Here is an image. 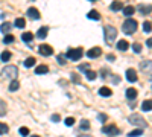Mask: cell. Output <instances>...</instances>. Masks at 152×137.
<instances>
[{
  "instance_id": "19",
  "label": "cell",
  "mask_w": 152,
  "mask_h": 137,
  "mask_svg": "<svg viewBox=\"0 0 152 137\" xmlns=\"http://www.w3.org/2000/svg\"><path fill=\"white\" fill-rule=\"evenodd\" d=\"M21 40H23L24 43H31V41L34 40V34H32V32H24V34L21 35Z\"/></svg>"
},
{
  "instance_id": "33",
  "label": "cell",
  "mask_w": 152,
  "mask_h": 137,
  "mask_svg": "<svg viewBox=\"0 0 152 137\" xmlns=\"http://www.w3.org/2000/svg\"><path fill=\"white\" fill-rule=\"evenodd\" d=\"M66 58H67V56H66V53H64V55H58V56H56V59H58V63H59L61 66H64V64L67 63V59H66Z\"/></svg>"
},
{
  "instance_id": "20",
  "label": "cell",
  "mask_w": 152,
  "mask_h": 137,
  "mask_svg": "<svg viewBox=\"0 0 152 137\" xmlns=\"http://www.w3.org/2000/svg\"><path fill=\"white\" fill-rule=\"evenodd\" d=\"M134 12H135V8L134 6H123V14L126 17H131Z\"/></svg>"
},
{
  "instance_id": "21",
  "label": "cell",
  "mask_w": 152,
  "mask_h": 137,
  "mask_svg": "<svg viewBox=\"0 0 152 137\" xmlns=\"http://www.w3.org/2000/svg\"><path fill=\"white\" fill-rule=\"evenodd\" d=\"M18 87H20L18 81H17V79H12L11 84H9V92H17V90H18Z\"/></svg>"
},
{
  "instance_id": "22",
  "label": "cell",
  "mask_w": 152,
  "mask_h": 137,
  "mask_svg": "<svg viewBox=\"0 0 152 137\" xmlns=\"http://www.w3.org/2000/svg\"><path fill=\"white\" fill-rule=\"evenodd\" d=\"M110 9H111V11H116V12H117V11L123 9V5H122L120 2H113V3H111V6H110Z\"/></svg>"
},
{
  "instance_id": "9",
  "label": "cell",
  "mask_w": 152,
  "mask_h": 137,
  "mask_svg": "<svg viewBox=\"0 0 152 137\" xmlns=\"http://www.w3.org/2000/svg\"><path fill=\"white\" fill-rule=\"evenodd\" d=\"M100 53H102V51H100V47H93L90 49V51L87 52V56L90 58V59H94V58H99Z\"/></svg>"
},
{
  "instance_id": "41",
  "label": "cell",
  "mask_w": 152,
  "mask_h": 137,
  "mask_svg": "<svg viewBox=\"0 0 152 137\" xmlns=\"http://www.w3.org/2000/svg\"><path fill=\"white\" fill-rule=\"evenodd\" d=\"M111 82H113V84H119V82H120V78L117 76V75H116V76L113 75V76H111Z\"/></svg>"
},
{
  "instance_id": "2",
  "label": "cell",
  "mask_w": 152,
  "mask_h": 137,
  "mask_svg": "<svg viewBox=\"0 0 152 137\" xmlns=\"http://www.w3.org/2000/svg\"><path fill=\"white\" fill-rule=\"evenodd\" d=\"M104 35H105L107 44L111 46V44H114V41H116V38H117V29L114 26H107L105 31H104Z\"/></svg>"
},
{
  "instance_id": "43",
  "label": "cell",
  "mask_w": 152,
  "mask_h": 137,
  "mask_svg": "<svg viewBox=\"0 0 152 137\" xmlns=\"http://www.w3.org/2000/svg\"><path fill=\"white\" fill-rule=\"evenodd\" d=\"M100 75H102V78H107L108 70H107V69H102V70H100Z\"/></svg>"
},
{
  "instance_id": "44",
  "label": "cell",
  "mask_w": 152,
  "mask_h": 137,
  "mask_svg": "<svg viewBox=\"0 0 152 137\" xmlns=\"http://www.w3.org/2000/svg\"><path fill=\"white\" fill-rule=\"evenodd\" d=\"M59 119H61V117H59L58 114H53V116H52V120H53V122H59Z\"/></svg>"
},
{
  "instance_id": "47",
  "label": "cell",
  "mask_w": 152,
  "mask_h": 137,
  "mask_svg": "<svg viewBox=\"0 0 152 137\" xmlns=\"http://www.w3.org/2000/svg\"><path fill=\"white\" fill-rule=\"evenodd\" d=\"M79 137H93V136H87V134H82V136H79Z\"/></svg>"
},
{
  "instance_id": "11",
  "label": "cell",
  "mask_w": 152,
  "mask_h": 137,
  "mask_svg": "<svg viewBox=\"0 0 152 137\" xmlns=\"http://www.w3.org/2000/svg\"><path fill=\"white\" fill-rule=\"evenodd\" d=\"M126 79L129 82H135L137 81V72L134 69H128L126 70Z\"/></svg>"
},
{
  "instance_id": "31",
  "label": "cell",
  "mask_w": 152,
  "mask_h": 137,
  "mask_svg": "<svg viewBox=\"0 0 152 137\" xmlns=\"http://www.w3.org/2000/svg\"><path fill=\"white\" fill-rule=\"evenodd\" d=\"M143 31H145L146 34H149V32L152 31V23H151V21H145V23H143Z\"/></svg>"
},
{
  "instance_id": "1",
  "label": "cell",
  "mask_w": 152,
  "mask_h": 137,
  "mask_svg": "<svg viewBox=\"0 0 152 137\" xmlns=\"http://www.w3.org/2000/svg\"><path fill=\"white\" fill-rule=\"evenodd\" d=\"M18 78V69L17 66H6L2 73H0V79H17Z\"/></svg>"
},
{
  "instance_id": "15",
  "label": "cell",
  "mask_w": 152,
  "mask_h": 137,
  "mask_svg": "<svg viewBox=\"0 0 152 137\" xmlns=\"http://www.w3.org/2000/svg\"><path fill=\"white\" fill-rule=\"evenodd\" d=\"M99 95L104 96V97H110L113 95V92L108 89V87H100V89H99Z\"/></svg>"
},
{
  "instance_id": "49",
  "label": "cell",
  "mask_w": 152,
  "mask_h": 137,
  "mask_svg": "<svg viewBox=\"0 0 152 137\" xmlns=\"http://www.w3.org/2000/svg\"><path fill=\"white\" fill-rule=\"evenodd\" d=\"M91 2H96V0H91Z\"/></svg>"
},
{
  "instance_id": "36",
  "label": "cell",
  "mask_w": 152,
  "mask_h": 137,
  "mask_svg": "<svg viewBox=\"0 0 152 137\" xmlns=\"http://www.w3.org/2000/svg\"><path fill=\"white\" fill-rule=\"evenodd\" d=\"M8 131H9V128H8L6 123H2V122H0V134H6Z\"/></svg>"
},
{
  "instance_id": "38",
  "label": "cell",
  "mask_w": 152,
  "mask_h": 137,
  "mask_svg": "<svg viewBox=\"0 0 152 137\" xmlns=\"http://www.w3.org/2000/svg\"><path fill=\"white\" fill-rule=\"evenodd\" d=\"M66 125H69V127L75 125V117H67L66 119Z\"/></svg>"
},
{
  "instance_id": "4",
  "label": "cell",
  "mask_w": 152,
  "mask_h": 137,
  "mask_svg": "<svg viewBox=\"0 0 152 137\" xmlns=\"http://www.w3.org/2000/svg\"><path fill=\"white\" fill-rule=\"evenodd\" d=\"M82 55H84V49H82V47L69 49L67 53H66V56H67L69 59H72V61H78V59H81V56H82Z\"/></svg>"
},
{
  "instance_id": "40",
  "label": "cell",
  "mask_w": 152,
  "mask_h": 137,
  "mask_svg": "<svg viewBox=\"0 0 152 137\" xmlns=\"http://www.w3.org/2000/svg\"><path fill=\"white\" fill-rule=\"evenodd\" d=\"M20 134H21V136H24V137H26V136L29 134V130H28L26 127H23V128H20Z\"/></svg>"
},
{
  "instance_id": "16",
  "label": "cell",
  "mask_w": 152,
  "mask_h": 137,
  "mask_svg": "<svg viewBox=\"0 0 152 137\" xmlns=\"http://www.w3.org/2000/svg\"><path fill=\"white\" fill-rule=\"evenodd\" d=\"M87 17L90 18V20H94V21H97V20L100 18V14H99V12H97L96 9H93V11H90V12L87 14Z\"/></svg>"
},
{
  "instance_id": "32",
  "label": "cell",
  "mask_w": 152,
  "mask_h": 137,
  "mask_svg": "<svg viewBox=\"0 0 152 137\" xmlns=\"http://www.w3.org/2000/svg\"><path fill=\"white\" fill-rule=\"evenodd\" d=\"M142 134H143V130H142V128H138V130H134V131H131L128 136H129V137H137V136H142Z\"/></svg>"
},
{
  "instance_id": "26",
  "label": "cell",
  "mask_w": 152,
  "mask_h": 137,
  "mask_svg": "<svg viewBox=\"0 0 152 137\" xmlns=\"http://www.w3.org/2000/svg\"><path fill=\"white\" fill-rule=\"evenodd\" d=\"M0 59H2L3 63L9 61V59H11V52H9V51H5V52H2V55H0Z\"/></svg>"
},
{
  "instance_id": "34",
  "label": "cell",
  "mask_w": 152,
  "mask_h": 137,
  "mask_svg": "<svg viewBox=\"0 0 152 137\" xmlns=\"http://www.w3.org/2000/svg\"><path fill=\"white\" fill-rule=\"evenodd\" d=\"M5 114H6V105L2 99H0V116H5Z\"/></svg>"
},
{
  "instance_id": "8",
  "label": "cell",
  "mask_w": 152,
  "mask_h": 137,
  "mask_svg": "<svg viewBox=\"0 0 152 137\" xmlns=\"http://www.w3.org/2000/svg\"><path fill=\"white\" fill-rule=\"evenodd\" d=\"M38 51H40V53L44 55V56H50V55L53 53L52 46H49V44H41L40 47H38Z\"/></svg>"
},
{
  "instance_id": "23",
  "label": "cell",
  "mask_w": 152,
  "mask_h": 137,
  "mask_svg": "<svg viewBox=\"0 0 152 137\" xmlns=\"http://www.w3.org/2000/svg\"><path fill=\"white\" fill-rule=\"evenodd\" d=\"M35 63H37V59L34 56H29V58L24 59V66L26 67H32V66H35Z\"/></svg>"
},
{
  "instance_id": "5",
  "label": "cell",
  "mask_w": 152,
  "mask_h": 137,
  "mask_svg": "<svg viewBox=\"0 0 152 137\" xmlns=\"http://www.w3.org/2000/svg\"><path fill=\"white\" fill-rule=\"evenodd\" d=\"M128 122L129 123H132V125H137V127H148V123H146V120L140 116V114H131L129 117H128Z\"/></svg>"
},
{
  "instance_id": "18",
  "label": "cell",
  "mask_w": 152,
  "mask_h": 137,
  "mask_svg": "<svg viewBox=\"0 0 152 137\" xmlns=\"http://www.w3.org/2000/svg\"><path fill=\"white\" fill-rule=\"evenodd\" d=\"M126 97L131 99V101H134V99L137 97V90L132 89V87H131V89H128V90H126Z\"/></svg>"
},
{
  "instance_id": "28",
  "label": "cell",
  "mask_w": 152,
  "mask_h": 137,
  "mask_svg": "<svg viewBox=\"0 0 152 137\" xmlns=\"http://www.w3.org/2000/svg\"><path fill=\"white\" fill-rule=\"evenodd\" d=\"M85 73H87V79H88V81H94V79H96V72H93V70L88 69Z\"/></svg>"
},
{
  "instance_id": "39",
  "label": "cell",
  "mask_w": 152,
  "mask_h": 137,
  "mask_svg": "<svg viewBox=\"0 0 152 137\" xmlns=\"http://www.w3.org/2000/svg\"><path fill=\"white\" fill-rule=\"evenodd\" d=\"M88 69H90V64H87V63H84V64L79 66V70H82V72H87Z\"/></svg>"
},
{
  "instance_id": "30",
  "label": "cell",
  "mask_w": 152,
  "mask_h": 137,
  "mask_svg": "<svg viewBox=\"0 0 152 137\" xmlns=\"http://www.w3.org/2000/svg\"><path fill=\"white\" fill-rule=\"evenodd\" d=\"M14 35H11V34H8V35H5V40H3V43L5 44H11V43H14Z\"/></svg>"
},
{
  "instance_id": "46",
  "label": "cell",
  "mask_w": 152,
  "mask_h": 137,
  "mask_svg": "<svg viewBox=\"0 0 152 137\" xmlns=\"http://www.w3.org/2000/svg\"><path fill=\"white\" fill-rule=\"evenodd\" d=\"M107 58H108V61H114V56H113V55H108Z\"/></svg>"
},
{
  "instance_id": "14",
  "label": "cell",
  "mask_w": 152,
  "mask_h": 137,
  "mask_svg": "<svg viewBox=\"0 0 152 137\" xmlns=\"http://www.w3.org/2000/svg\"><path fill=\"white\" fill-rule=\"evenodd\" d=\"M128 47H129V44H128V41H126V40L117 41V49H119V51L125 52V51H128Z\"/></svg>"
},
{
  "instance_id": "35",
  "label": "cell",
  "mask_w": 152,
  "mask_h": 137,
  "mask_svg": "<svg viewBox=\"0 0 152 137\" xmlns=\"http://www.w3.org/2000/svg\"><path fill=\"white\" fill-rule=\"evenodd\" d=\"M132 51H134L135 53H140V52H142V44H140V43H134V44H132Z\"/></svg>"
},
{
  "instance_id": "29",
  "label": "cell",
  "mask_w": 152,
  "mask_h": 137,
  "mask_svg": "<svg viewBox=\"0 0 152 137\" xmlns=\"http://www.w3.org/2000/svg\"><path fill=\"white\" fill-rule=\"evenodd\" d=\"M14 24H15V26H17V28H20V29H23L24 26H26V21H24V18H17Z\"/></svg>"
},
{
  "instance_id": "7",
  "label": "cell",
  "mask_w": 152,
  "mask_h": 137,
  "mask_svg": "<svg viewBox=\"0 0 152 137\" xmlns=\"http://www.w3.org/2000/svg\"><path fill=\"white\" fill-rule=\"evenodd\" d=\"M102 133L107 134V136H117L120 133V130L116 125H113V123H111V125H107V127L102 128Z\"/></svg>"
},
{
  "instance_id": "3",
  "label": "cell",
  "mask_w": 152,
  "mask_h": 137,
  "mask_svg": "<svg viewBox=\"0 0 152 137\" xmlns=\"http://www.w3.org/2000/svg\"><path fill=\"white\" fill-rule=\"evenodd\" d=\"M137 28H138V23H137L134 18H126V20L123 21V26H122L123 32L128 34V35L134 34V32L137 31Z\"/></svg>"
},
{
  "instance_id": "17",
  "label": "cell",
  "mask_w": 152,
  "mask_h": 137,
  "mask_svg": "<svg viewBox=\"0 0 152 137\" xmlns=\"http://www.w3.org/2000/svg\"><path fill=\"white\" fill-rule=\"evenodd\" d=\"M47 72H49V67L44 66V64L35 67V73H37V75H44V73H47Z\"/></svg>"
},
{
  "instance_id": "13",
  "label": "cell",
  "mask_w": 152,
  "mask_h": 137,
  "mask_svg": "<svg viewBox=\"0 0 152 137\" xmlns=\"http://www.w3.org/2000/svg\"><path fill=\"white\" fill-rule=\"evenodd\" d=\"M47 32H49V28L43 26V28H40V29H38V32H37V37H38L40 40H43V38H46V37H47Z\"/></svg>"
},
{
  "instance_id": "25",
  "label": "cell",
  "mask_w": 152,
  "mask_h": 137,
  "mask_svg": "<svg viewBox=\"0 0 152 137\" xmlns=\"http://www.w3.org/2000/svg\"><path fill=\"white\" fill-rule=\"evenodd\" d=\"M142 110L143 111H151L152 110V101H149V99H148V101H145L142 104Z\"/></svg>"
},
{
  "instance_id": "10",
  "label": "cell",
  "mask_w": 152,
  "mask_h": 137,
  "mask_svg": "<svg viewBox=\"0 0 152 137\" xmlns=\"http://www.w3.org/2000/svg\"><path fill=\"white\" fill-rule=\"evenodd\" d=\"M28 17H31L32 20H38L41 15H40V11H38L37 8H34V6H32V8H29V9H28Z\"/></svg>"
},
{
  "instance_id": "42",
  "label": "cell",
  "mask_w": 152,
  "mask_h": 137,
  "mask_svg": "<svg viewBox=\"0 0 152 137\" xmlns=\"http://www.w3.org/2000/svg\"><path fill=\"white\" fill-rule=\"evenodd\" d=\"M97 119H99L100 122H105V120L108 119V116H107V114H104V113H100V114L97 116Z\"/></svg>"
},
{
  "instance_id": "27",
  "label": "cell",
  "mask_w": 152,
  "mask_h": 137,
  "mask_svg": "<svg viewBox=\"0 0 152 137\" xmlns=\"http://www.w3.org/2000/svg\"><path fill=\"white\" fill-rule=\"evenodd\" d=\"M0 31H2V32L6 35V34L11 31V23H8V21H6V23H3L2 26H0Z\"/></svg>"
},
{
  "instance_id": "6",
  "label": "cell",
  "mask_w": 152,
  "mask_h": 137,
  "mask_svg": "<svg viewBox=\"0 0 152 137\" xmlns=\"http://www.w3.org/2000/svg\"><path fill=\"white\" fill-rule=\"evenodd\" d=\"M140 70L146 75H151L152 76V61L151 59H145L140 63Z\"/></svg>"
},
{
  "instance_id": "12",
  "label": "cell",
  "mask_w": 152,
  "mask_h": 137,
  "mask_svg": "<svg viewBox=\"0 0 152 137\" xmlns=\"http://www.w3.org/2000/svg\"><path fill=\"white\" fill-rule=\"evenodd\" d=\"M138 11H140V14L148 15L149 12H152V5H140L138 6Z\"/></svg>"
},
{
  "instance_id": "45",
  "label": "cell",
  "mask_w": 152,
  "mask_h": 137,
  "mask_svg": "<svg viewBox=\"0 0 152 137\" xmlns=\"http://www.w3.org/2000/svg\"><path fill=\"white\" fill-rule=\"evenodd\" d=\"M146 46L152 49V38H148V40H146Z\"/></svg>"
},
{
  "instance_id": "48",
  "label": "cell",
  "mask_w": 152,
  "mask_h": 137,
  "mask_svg": "<svg viewBox=\"0 0 152 137\" xmlns=\"http://www.w3.org/2000/svg\"><path fill=\"white\" fill-rule=\"evenodd\" d=\"M32 137H40V136H32Z\"/></svg>"
},
{
  "instance_id": "24",
  "label": "cell",
  "mask_w": 152,
  "mask_h": 137,
  "mask_svg": "<svg viewBox=\"0 0 152 137\" xmlns=\"http://www.w3.org/2000/svg\"><path fill=\"white\" fill-rule=\"evenodd\" d=\"M79 128H81V130H84V131H88V130H90V122H88L87 119L81 120V123H79Z\"/></svg>"
},
{
  "instance_id": "37",
  "label": "cell",
  "mask_w": 152,
  "mask_h": 137,
  "mask_svg": "<svg viewBox=\"0 0 152 137\" xmlns=\"http://www.w3.org/2000/svg\"><path fill=\"white\" fill-rule=\"evenodd\" d=\"M70 79H72L73 84H79V76H78L76 73H72V75H70Z\"/></svg>"
}]
</instances>
